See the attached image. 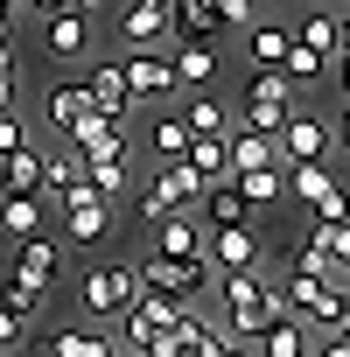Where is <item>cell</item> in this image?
<instances>
[{"mask_svg": "<svg viewBox=\"0 0 350 357\" xmlns=\"http://www.w3.org/2000/svg\"><path fill=\"white\" fill-rule=\"evenodd\" d=\"M183 161L204 175V183H225V175H231V147H225V133H190Z\"/></svg>", "mask_w": 350, "mask_h": 357, "instance_id": "d4e9b609", "label": "cell"}, {"mask_svg": "<svg viewBox=\"0 0 350 357\" xmlns=\"http://www.w3.org/2000/svg\"><path fill=\"white\" fill-rule=\"evenodd\" d=\"M15 273H22V280H36V287H50V280L63 273V245H56L50 231H29V238H15Z\"/></svg>", "mask_w": 350, "mask_h": 357, "instance_id": "e0dca14e", "label": "cell"}, {"mask_svg": "<svg viewBox=\"0 0 350 357\" xmlns=\"http://www.w3.org/2000/svg\"><path fill=\"white\" fill-rule=\"evenodd\" d=\"M252 350H259V357H308V350H315V329H308L301 315H273V322L252 336Z\"/></svg>", "mask_w": 350, "mask_h": 357, "instance_id": "d6986e66", "label": "cell"}, {"mask_svg": "<svg viewBox=\"0 0 350 357\" xmlns=\"http://www.w3.org/2000/svg\"><path fill=\"white\" fill-rule=\"evenodd\" d=\"M0 36H15V15H0Z\"/></svg>", "mask_w": 350, "mask_h": 357, "instance_id": "c3c4849f", "label": "cell"}, {"mask_svg": "<svg viewBox=\"0 0 350 357\" xmlns=\"http://www.w3.org/2000/svg\"><path fill=\"white\" fill-rule=\"evenodd\" d=\"M0 105H15V70H8V77H0Z\"/></svg>", "mask_w": 350, "mask_h": 357, "instance_id": "7dc6e473", "label": "cell"}, {"mask_svg": "<svg viewBox=\"0 0 350 357\" xmlns=\"http://www.w3.org/2000/svg\"><path fill=\"white\" fill-rule=\"evenodd\" d=\"M43 218H50V204L36 190H0V231L29 238V231H43Z\"/></svg>", "mask_w": 350, "mask_h": 357, "instance_id": "7402d4cb", "label": "cell"}, {"mask_svg": "<svg viewBox=\"0 0 350 357\" xmlns=\"http://www.w3.org/2000/svg\"><path fill=\"white\" fill-rule=\"evenodd\" d=\"M211 280H218V294H225V336H238V343H252L273 315H287L280 287H273L259 266H231V273H211Z\"/></svg>", "mask_w": 350, "mask_h": 357, "instance_id": "6da1fadb", "label": "cell"}, {"mask_svg": "<svg viewBox=\"0 0 350 357\" xmlns=\"http://www.w3.org/2000/svg\"><path fill=\"white\" fill-rule=\"evenodd\" d=\"M322 357H350V343H343V336H329V329H322Z\"/></svg>", "mask_w": 350, "mask_h": 357, "instance_id": "ab89813d", "label": "cell"}, {"mask_svg": "<svg viewBox=\"0 0 350 357\" xmlns=\"http://www.w3.org/2000/svg\"><path fill=\"white\" fill-rule=\"evenodd\" d=\"M168 70H175V84H190V91H211L218 84V43H183L175 36V50H168Z\"/></svg>", "mask_w": 350, "mask_h": 357, "instance_id": "2e32d148", "label": "cell"}, {"mask_svg": "<svg viewBox=\"0 0 350 357\" xmlns=\"http://www.w3.org/2000/svg\"><path fill=\"white\" fill-rule=\"evenodd\" d=\"M147 140H154V154H161V161H183V147H190V126H183V112H161Z\"/></svg>", "mask_w": 350, "mask_h": 357, "instance_id": "836d02e7", "label": "cell"}, {"mask_svg": "<svg viewBox=\"0 0 350 357\" xmlns=\"http://www.w3.org/2000/svg\"><path fill=\"white\" fill-rule=\"evenodd\" d=\"M133 294H140V273H133V266H98V273L84 280V294H77V301H84V315H91V322H105V315H119Z\"/></svg>", "mask_w": 350, "mask_h": 357, "instance_id": "4fadbf2b", "label": "cell"}, {"mask_svg": "<svg viewBox=\"0 0 350 357\" xmlns=\"http://www.w3.org/2000/svg\"><path fill=\"white\" fill-rule=\"evenodd\" d=\"M119 357H133V350H119Z\"/></svg>", "mask_w": 350, "mask_h": 357, "instance_id": "816d5d0a", "label": "cell"}, {"mask_svg": "<svg viewBox=\"0 0 350 357\" xmlns=\"http://www.w3.org/2000/svg\"><path fill=\"white\" fill-rule=\"evenodd\" d=\"M329 63H336V84H343V98H350V50H336Z\"/></svg>", "mask_w": 350, "mask_h": 357, "instance_id": "f35d334b", "label": "cell"}, {"mask_svg": "<svg viewBox=\"0 0 350 357\" xmlns=\"http://www.w3.org/2000/svg\"><path fill=\"white\" fill-rule=\"evenodd\" d=\"M15 70V36H0V77Z\"/></svg>", "mask_w": 350, "mask_h": 357, "instance_id": "7bdbcfd3", "label": "cell"}, {"mask_svg": "<svg viewBox=\"0 0 350 357\" xmlns=\"http://www.w3.org/2000/svg\"><path fill=\"white\" fill-rule=\"evenodd\" d=\"M119 77H126V98H133V105H161V98L175 91L168 50H126V56H119Z\"/></svg>", "mask_w": 350, "mask_h": 357, "instance_id": "30bf717a", "label": "cell"}, {"mask_svg": "<svg viewBox=\"0 0 350 357\" xmlns=\"http://www.w3.org/2000/svg\"><path fill=\"white\" fill-rule=\"evenodd\" d=\"M294 112V84L280 70H252L245 98H238V126H259V133H280V119Z\"/></svg>", "mask_w": 350, "mask_h": 357, "instance_id": "52a82bcc", "label": "cell"}, {"mask_svg": "<svg viewBox=\"0 0 350 357\" xmlns=\"http://www.w3.org/2000/svg\"><path fill=\"white\" fill-rule=\"evenodd\" d=\"M218 22H225V29H245V22H252V0H218Z\"/></svg>", "mask_w": 350, "mask_h": 357, "instance_id": "74e56055", "label": "cell"}, {"mask_svg": "<svg viewBox=\"0 0 350 357\" xmlns=\"http://www.w3.org/2000/svg\"><path fill=\"white\" fill-rule=\"evenodd\" d=\"M50 357H119V343H112L105 329H84V322H77V329H56V336H50Z\"/></svg>", "mask_w": 350, "mask_h": 357, "instance_id": "83f0119b", "label": "cell"}, {"mask_svg": "<svg viewBox=\"0 0 350 357\" xmlns=\"http://www.w3.org/2000/svg\"><path fill=\"white\" fill-rule=\"evenodd\" d=\"M15 8H22V0H0V15H15Z\"/></svg>", "mask_w": 350, "mask_h": 357, "instance_id": "681fc988", "label": "cell"}, {"mask_svg": "<svg viewBox=\"0 0 350 357\" xmlns=\"http://www.w3.org/2000/svg\"><path fill=\"white\" fill-rule=\"evenodd\" d=\"M343 322H350V287H343Z\"/></svg>", "mask_w": 350, "mask_h": 357, "instance_id": "f907efd6", "label": "cell"}, {"mask_svg": "<svg viewBox=\"0 0 350 357\" xmlns=\"http://www.w3.org/2000/svg\"><path fill=\"white\" fill-rule=\"evenodd\" d=\"M273 287H280L287 315H301L315 336L343 322V273H294V266H280V280H273Z\"/></svg>", "mask_w": 350, "mask_h": 357, "instance_id": "7a4b0ae2", "label": "cell"}, {"mask_svg": "<svg viewBox=\"0 0 350 357\" xmlns=\"http://www.w3.org/2000/svg\"><path fill=\"white\" fill-rule=\"evenodd\" d=\"M29 8H36V15H56V8H70V0H29Z\"/></svg>", "mask_w": 350, "mask_h": 357, "instance_id": "bcb514c9", "label": "cell"}, {"mask_svg": "<svg viewBox=\"0 0 350 357\" xmlns=\"http://www.w3.org/2000/svg\"><path fill=\"white\" fill-rule=\"evenodd\" d=\"M294 43H308L315 56H336V8H329V0H322L315 15H301V22H294Z\"/></svg>", "mask_w": 350, "mask_h": 357, "instance_id": "f1b7e54d", "label": "cell"}, {"mask_svg": "<svg viewBox=\"0 0 350 357\" xmlns=\"http://www.w3.org/2000/svg\"><path fill=\"white\" fill-rule=\"evenodd\" d=\"M22 140H29V126H22V112H15V105H0V154H15Z\"/></svg>", "mask_w": 350, "mask_h": 357, "instance_id": "8d00e7d4", "label": "cell"}, {"mask_svg": "<svg viewBox=\"0 0 350 357\" xmlns=\"http://www.w3.org/2000/svg\"><path fill=\"white\" fill-rule=\"evenodd\" d=\"M154 252H168V259L204 252V218H197V211H168V218H154Z\"/></svg>", "mask_w": 350, "mask_h": 357, "instance_id": "ffe728a7", "label": "cell"}, {"mask_svg": "<svg viewBox=\"0 0 350 357\" xmlns=\"http://www.w3.org/2000/svg\"><path fill=\"white\" fill-rule=\"evenodd\" d=\"M175 36V0H126L119 8V50H161Z\"/></svg>", "mask_w": 350, "mask_h": 357, "instance_id": "9c48e42d", "label": "cell"}, {"mask_svg": "<svg viewBox=\"0 0 350 357\" xmlns=\"http://www.w3.org/2000/svg\"><path fill=\"white\" fill-rule=\"evenodd\" d=\"M336 126V147H350V105H343V119H329Z\"/></svg>", "mask_w": 350, "mask_h": 357, "instance_id": "ee69618b", "label": "cell"}, {"mask_svg": "<svg viewBox=\"0 0 350 357\" xmlns=\"http://www.w3.org/2000/svg\"><path fill=\"white\" fill-rule=\"evenodd\" d=\"M329 8H336V0H329Z\"/></svg>", "mask_w": 350, "mask_h": 357, "instance_id": "db71d44e", "label": "cell"}, {"mask_svg": "<svg viewBox=\"0 0 350 357\" xmlns=\"http://www.w3.org/2000/svg\"><path fill=\"white\" fill-rule=\"evenodd\" d=\"M140 273V287L147 294H168V301H197L204 287H211V259L204 252H190V259H168V252H154L147 266H133Z\"/></svg>", "mask_w": 350, "mask_h": 357, "instance_id": "5b68a950", "label": "cell"}, {"mask_svg": "<svg viewBox=\"0 0 350 357\" xmlns=\"http://www.w3.org/2000/svg\"><path fill=\"white\" fill-rule=\"evenodd\" d=\"M273 147H280V161H329L336 154V126L322 112H287L280 133H273Z\"/></svg>", "mask_w": 350, "mask_h": 357, "instance_id": "ba28073f", "label": "cell"}, {"mask_svg": "<svg viewBox=\"0 0 350 357\" xmlns=\"http://www.w3.org/2000/svg\"><path fill=\"white\" fill-rule=\"evenodd\" d=\"M84 91H91V105H98V112H112V119H133V112H140V105L126 98V77H119V56L91 63V70H84Z\"/></svg>", "mask_w": 350, "mask_h": 357, "instance_id": "ac0fdd59", "label": "cell"}, {"mask_svg": "<svg viewBox=\"0 0 350 357\" xmlns=\"http://www.w3.org/2000/svg\"><path fill=\"white\" fill-rule=\"evenodd\" d=\"M0 357H8V350H0Z\"/></svg>", "mask_w": 350, "mask_h": 357, "instance_id": "f5cc1de1", "label": "cell"}, {"mask_svg": "<svg viewBox=\"0 0 350 357\" xmlns=\"http://www.w3.org/2000/svg\"><path fill=\"white\" fill-rule=\"evenodd\" d=\"M322 70H329V56H315L308 43H294V50L280 56V77H287V84H315Z\"/></svg>", "mask_w": 350, "mask_h": 357, "instance_id": "e575fe53", "label": "cell"}, {"mask_svg": "<svg viewBox=\"0 0 350 357\" xmlns=\"http://www.w3.org/2000/svg\"><path fill=\"white\" fill-rule=\"evenodd\" d=\"M175 36H183V43H218L225 36L218 0H175Z\"/></svg>", "mask_w": 350, "mask_h": 357, "instance_id": "484cf974", "label": "cell"}, {"mask_svg": "<svg viewBox=\"0 0 350 357\" xmlns=\"http://www.w3.org/2000/svg\"><path fill=\"white\" fill-rule=\"evenodd\" d=\"M197 197H204V175H197L190 161H161L147 183H133V204H140L147 225L168 218V211H197Z\"/></svg>", "mask_w": 350, "mask_h": 357, "instance_id": "3957f363", "label": "cell"}, {"mask_svg": "<svg viewBox=\"0 0 350 357\" xmlns=\"http://www.w3.org/2000/svg\"><path fill=\"white\" fill-rule=\"evenodd\" d=\"M0 301H8L15 315H29V322L43 315V287H36V280H22L15 266H8V273H0Z\"/></svg>", "mask_w": 350, "mask_h": 357, "instance_id": "d6a6232c", "label": "cell"}, {"mask_svg": "<svg viewBox=\"0 0 350 357\" xmlns=\"http://www.w3.org/2000/svg\"><path fill=\"white\" fill-rule=\"evenodd\" d=\"M218 357H259V350H252V343H238V336H225V350H218Z\"/></svg>", "mask_w": 350, "mask_h": 357, "instance_id": "60d3db41", "label": "cell"}, {"mask_svg": "<svg viewBox=\"0 0 350 357\" xmlns=\"http://www.w3.org/2000/svg\"><path fill=\"white\" fill-rule=\"evenodd\" d=\"M77 175H84V161L70 154V140L50 147V154H43V183H36V197H43V204H63V190L77 183Z\"/></svg>", "mask_w": 350, "mask_h": 357, "instance_id": "cb8c5ba5", "label": "cell"}, {"mask_svg": "<svg viewBox=\"0 0 350 357\" xmlns=\"http://www.w3.org/2000/svg\"><path fill=\"white\" fill-rule=\"evenodd\" d=\"M29 329H36L29 315H15L8 301H0V350H22V343H29Z\"/></svg>", "mask_w": 350, "mask_h": 357, "instance_id": "d590c367", "label": "cell"}, {"mask_svg": "<svg viewBox=\"0 0 350 357\" xmlns=\"http://www.w3.org/2000/svg\"><path fill=\"white\" fill-rule=\"evenodd\" d=\"M336 50H350V15H336Z\"/></svg>", "mask_w": 350, "mask_h": 357, "instance_id": "f6af8a7d", "label": "cell"}, {"mask_svg": "<svg viewBox=\"0 0 350 357\" xmlns=\"http://www.w3.org/2000/svg\"><path fill=\"white\" fill-rule=\"evenodd\" d=\"M231 183H238V197H245L252 211H266V204L287 197V168H280V161H266V168H238Z\"/></svg>", "mask_w": 350, "mask_h": 357, "instance_id": "603a6c76", "label": "cell"}, {"mask_svg": "<svg viewBox=\"0 0 350 357\" xmlns=\"http://www.w3.org/2000/svg\"><path fill=\"white\" fill-rule=\"evenodd\" d=\"M238 36H245V56H252V70H280V56L294 50V22H273V15H266V22L252 15Z\"/></svg>", "mask_w": 350, "mask_h": 357, "instance_id": "9a60e30c", "label": "cell"}, {"mask_svg": "<svg viewBox=\"0 0 350 357\" xmlns=\"http://www.w3.org/2000/svg\"><path fill=\"white\" fill-rule=\"evenodd\" d=\"M183 126H190V133H231V112L218 105V91H197V98L183 105Z\"/></svg>", "mask_w": 350, "mask_h": 357, "instance_id": "4dcf8cb0", "label": "cell"}, {"mask_svg": "<svg viewBox=\"0 0 350 357\" xmlns=\"http://www.w3.org/2000/svg\"><path fill=\"white\" fill-rule=\"evenodd\" d=\"M287 197H294L308 218H343V211H350V190L329 175V161H287Z\"/></svg>", "mask_w": 350, "mask_h": 357, "instance_id": "277c9868", "label": "cell"}, {"mask_svg": "<svg viewBox=\"0 0 350 357\" xmlns=\"http://www.w3.org/2000/svg\"><path fill=\"white\" fill-rule=\"evenodd\" d=\"M56 211H63V238H70V245H98V238H112V204L84 183V175L63 190V204H56Z\"/></svg>", "mask_w": 350, "mask_h": 357, "instance_id": "8992f818", "label": "cell"}, {"mask_svg": "<svg viewBox=\"0 0 350 357\" xmlns=\"http://www.w3.org/2000/svg\"><path fill=\"white\" fill-rule=\"evenodd\" d=\"M197 218H204V231H218V225H245V218H252V204L238 197V183L225 175V183H204V197H197Z\"/></svg>", "mask_w": 350, "mask_h": 357, "instance_id": "44dd1931", "label": "cell"}, {"mask_svg": "<svg viewBox=\"0 0 350 357\" xmlns=\"http://www.w3.org/2000/svg\"><path fill=\"white\" fill-rule=\"evenodd\" d=\"M84 112H91V91H84V77H77V84H56V91H50V126H77Z\"/></svg>", "mask_w": 350, "mask_h": 357, "instance_id": "1f68e13d", "label": "cell"}, {"mask_svg": "<svg viewBox=\"0 0 350 357\" xmlns=\"http://www.w3.org/2000/svg\"><path fill=\"white\" fill-rule=\"evenodd\" d=\"M84 183H91L105 204L126 197V190H133V147H126V154H105V161H84Z\"/></svg>", "mask_w": 350, "mask_h": 357, "instance_id": "4316f807", "label": "cell"}, {"mask_svg": "<svg viewBox=\"0 0 350 357\" xmlns=\"http://www.w3.org/2000/svg\"><path fill=\"white\" fill-rule=\"evenodd\" d=\"M204 259H211V273L259 266V231H252V218H245V225H218V231H204Z\"/></svg>", "mask_w": 350, "mask_h": 357, "instance_id": "5bb4252c", "label": "cell"}, {"mask_svg": "<svg viewBox=\"0 0 350 357\" xmlns=\"http://www.w3.org/2000/svg\"><path fill=\"white\" fill-rule=\"evenodd\" d=\"M43 56H56V63H84V56H91V15H77V8L43 15Z\"/></svg>", "mask_w": 350, "mask_h": 357, "instance_id": "7c38bea8", "label": "cell"}, {"mask_svg": "<svg viewBox=\"0 0 350 357\" xmlns=\"http://www.w3.org/2000/svg\"><path fill=\"white\" fill-rule=\"evenodd\" d=\"M126 126H133V119H112V112L91 105L77 126H63V140H70L77 161H105V154H126Z\"/></svg>", "mask_w": 350, "mask_h": 357, "instance_id": "8fae6325", "label": "cell"}, {"mask_svg": "<svg viewBox=\"0 0 350 357\" xmlns=\"http://www.w3.org/2000/svg\"><path fill=\"white\" fill-rule=\"evenodd\" d=\"M77 15H105V8H119V0H70Z\"/></svg>", "mask_w": 350, "mask_h": 357, "instance_id": "b9f144b4", "label": "cell"}, {"mask_svg": "<svg viewBox=\"0 0 350 357\" xmlns=\"http://www.w3.org/2000/svg\"><path fill=\"white\" fill-rule=\"evenodd\" d=\"M308 225H315V238L329 252V273H350V211L343 218H308Z\"/></svg>", "mask_w": 350, "mask_h": 357, "instance_id": "f546056e", "label": "cell"}]
</instances>
